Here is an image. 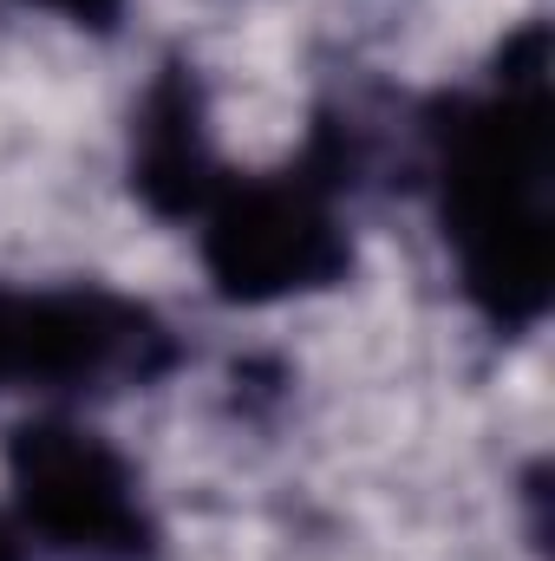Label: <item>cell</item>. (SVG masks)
<instances>
[{"label":"cell","instance_id":"obj_2","mask_svg":"<svg viewBox=\"0 0 555 561\" xmlns=\"http://www.w3.org/2000/svg\"><path fill=\"white\" fill-rule=\"evenodd\" d=\"M353 163H360L353 125L320 118L307 157L287 163L281 176L223 183V196L203 209V222H209L203 229V268L216 280V294L262 307V300L333 287L347 275L353 249H347L333 196L347 190Z\"/></svg>","mask_w":555,"mask_h":561},{"label":"cell","instance_id":"obj_1","mask_svg":"<svg viewBox=\"0 0 555 561\" xmlns=\"http://www.w3.org/2000/svg\"><path fill=\"white\" fill-rule=\"evenodd\" d=\"M431 163L444 196V236L471 300L523 333L550 313L555 294V105H550V26L530 20L503 59L484 105L451 99L431 125Z\"/></svg>","mask_w":555,"mask_h":561},{"label":"cell","instance_id":"obj_3","mask_svg":"<svg viewBox=\"0 0 555 561\" xmlns=\"http://www.w3.org/2000/svg\"><path fill=\"white\" fill-rule=\"evenodd\" d=\"M7 477L20 496V516L72 556L138 561L150 556V516L138 503L132 463L86 424L33 419L7 437Z\"/></svg>","mask_w":555,"mask_h":561},{"label":"cell","instance_id":"obj_4","mask_svg":"<svg viewBox=\"0 0 555 561\" xmlns=\"http://www.w3.org/2000/svg\"><path fill=\"white\" fill-rule=\"evenodd\" d=\"M223 163L209 150L203 125V85L190 66H163L157 85L144 92L138 118H132V190L144 196L150 216L183 222L203 216L223 196Z\"/></svg>","mask_w":555,"mask_h":561},{"label":"cell","instance_id":"obj_6","mask_svg":"<svg viewBox=\"0 0 555 561\" xmlns=\"http://www.w3.org/2000/svg\"><path fill=\"white\" fill-rule=\"evenodd\" d=\"M33 7H53V13H66V20H79V26H112L125 0H33Z\"/></svg>","mask_w":555,"mask_h":561},{"label":"cell","instance_id":"obj_5","mask_svg":"<svg viewBox=\"0 0 555 561\" xmlns=\"http://www.w3.org/2000/svg\"><path fill=\"white\" fill-rule=\"evenodd\" d=\"M39 386L46 379V294H7L0 287V386Z\"/></svg>","mask_w":555,"mask_h":561},{"label":"cell","instance_id":"obj_7","mask_svg":"<svg viewBox=\"0 0 555 561\" xmlns=\"http://www.w3.org/2000/svg\"><path fill=\"white\" fill-rule=\"evenodd\" d=\"M0 561H26V549H20V536L0 523Z\"/></svg>","mask_w":555,"mask_h":561}]
</instances>
